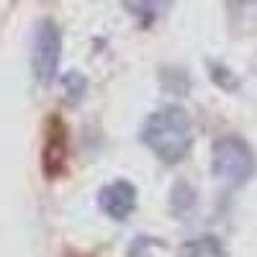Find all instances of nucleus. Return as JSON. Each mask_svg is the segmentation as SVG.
Wrapping results in <instances>:
<instances>
[{"mask_svg": "<svg viewBox=\"0 0 257 257\" xmlns=\"http://www.w3.org/2000/svg\"><path fill=\"white\" fill-rule=\"evenodd\" d=\"M62 57V34L52 21H44L34 36V72L39 82H52Z\"/></svg>", "mask_w": 257, "mask_h": 257, "instance_id": "7ed1b4c3", "label": "nucleus"}, {"mask_svg": "<svg viewBox=\"0 0 257 257\" xmlns=\"http://www.w3.org/2000/svg\"><path fill=\"white\" fill-rule=\"evenodd\" d=\"M137 206V188L126 180H116L100 190V208L111 219L123 221Z\"/></svg>", "mask_w": 257, "mask_h": 257, "instance_id": "39448f33", "label": "nucleus"}, {"mask_svg": "<svg viewBox=\"0 0 257 257\" xmlns=\"http://www.w3.org/2000/svg\"><path fill=\"white\" fill-rule=\"evenodd\" d=\"M142 142L162 162H180L190 149V121L183 108H162L147 118Z\"/></svg>", "mask_w": 257, "mask_h": 257, "instance_id": "f257e3e1", "label": "nucleus"}, {"mask_svg": "<svg viewBox=\"0 0 257 257\" xmlns=\"http://www.w3.org/2000/svg\"><path fill=\"white\" fill-rule=\"evenodd\" d=\"M211 167H213V175L221 183H226L231 188L244 185L252 175V170H254L252 149L237 137H224L213 144Z\"/></svg>", "mask_w": 257, "mask_h": 257, "instance_id": "f03ea898", "label": "nucleus"}, {"mask_svg": "<svg viewBox=\"0 0 257 257\" xmlns=\"http://www.w3.org/2000/svg\"><path fill=\"white\" fill-rule=\"evenodd\" d=\"M123 6L128 8V13L142 18V21H152L162 13V8L167 6V0H123Z\"/></svg>", "mask_w": 257, "mask_h": 257, "instance_id": "423d86ee", "label": "nucleus"}, {"mask_svg": "<svg viewBox=\"0 0 257 257\" xmlns=\"http://www.w3.org/2000/svg\"><path fill=\"white\" fill-rule=\"evenodd\" d=\"M44 152H41V167L49 178H59L67 170V126L59 116H52L44 128Z\"/></svg>", "mask_w": 257, "mask_h": 257, "instance_id": "20e7f679", "label": "nucleus"}]
</instances>
